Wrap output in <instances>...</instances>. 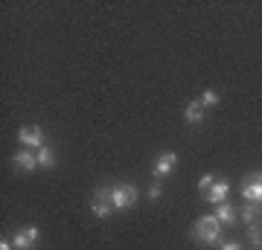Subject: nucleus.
I'll list each match as a JSON object with an SVG mask.
<instances>
[{"mask_svg":"<svg viewBox=\"0 0 262 250\" xmlns=\"http://www.w3.org/2000/svg\"><path fill=\"white\" fill-rule=\"evenodd\" d=\"M239 189H242V198L248 204H262V172H251Z\"/></svg>","mask_w":262,"mask_h":250,"instance_id":"4","label":"nucleus"},{"mask_svg":"<svg viewBox=\"0 0 262 250\" xmlns=\"http://www.w3.org/2000/svg\"><path fill=\"white\" fill-rule=\"evenodd\" d=\"M12 163H15V169H20V172H35L38 169V154L32 151V148H20V151L12 154Z\"/></svg>","mask_w":262,"mask_h":250,"instance_id":"8","label":"nucleus"},{"mask_svg":"<svg viewBox=\"0 0 262 250\" xmlns=\"http://www.w3.org/2000/svg\"><path fill=\"white\" fill-rule=\"evenodd\" d=\"M215 218L222 221V227H230V224H236V218H239V213H236V207L233 204H215Z\"/></svg>","mask_w":262,"mask_h":250,"instance_id":"10","label":"nucleus"},{"mask_svg":"<svg viewBox=\"0 0 262 250\" xmlns=\"http://www.w3.org/2000/svg\"><path fill=\"white\" fill-rule=\"evenodd\" d=\"M222 221L215 218V215H201L192 227V241L195 244H204V247H215V244H222Z\"/></svg>","mask_w":262,"mask_h":250,"instance_id":"1","label":"nucleus"},{"mask_svg":"<svg viewBox=\"0 0 262 250\" xmlns=\"http://www.w3.org/2000/svg\"><path fill=\"white\" fill-rule=\"evenodd\" d=\"M160 195H163V186H160V180H155V184L149 186V198L151 201H160Z\"/></svg>","mask_w":262,"mask_h":250,"instance_id":"17","label":"nucleus"},{"mask_svg":"<svg viewBox=\"0 0 262 250\" xmlns=\"http://www.w3.org/2000/svg\"><path fill=\"white\" fill-rule=\"evenodd\" d=\"M18 140H20V146L24 148H32V151H38L41 146H47V143H44V131H41V125H20Z\"/></svg>","mask_w":262,"mask_h":250,"instance_id":"5","label":"nucleus"},{"mask_svg":"<svg viewBox=\"0 0 262 250\" xmlns=\"http://www.w3.org/2000/svg\"><path fill=\"white\" fill-rule=\"evenodd\" d=\"M35 154H38V166L41 169H53L56 166V151H53L50 146H41Z\"/></svg>","mask_w":262,"mask_h":250,"instance_id":"13","label":"nucleus"},{"mask_svg":"<svg viewBox=\"0 0 262 250\" xmlns=\"http://www.w3.org/2000/svg\"><path fill=\"white\" fill-rule=\"evenodd\" d=\"M111 189H114V186H99V189L94 192V198H91V213H94L96 218H108V215L114 213Z\"/></svg>","mask_w":262,"mask_h":250,"instance_id":"3","label":"nucleus"},{"mask_svg":"<svg viewBox=\"0 0 262 250\" xmlns=\"http://www.w3.org/2000/svg\"><path fill=\"white\" fill-rule=\"evenodd\" d=\"M213 184H215V177L210 175V172H204V175L198 177V189H201V195L210 192V186H213Z\"/></svg>","mask_w":262,"mask_h":250,"instance_id":"15","label":"nucleus"},{"mask_svg":"<svg viewBox=\"0 0 262 250\" xmlns=\"http://www.w3.org/2000/svg\"><path fill=\"white\" fill-rule=\"evenodd\" d=\"M111 198H114V210H131L140 198V189L134 184H120L111 189Z\"/></svg>","mask_w":262,"mask_h":250,"instance_id":"2","label":"nucleus"},{"mask_svg":"<svg viewBox=\"0 0 262 250\" xmlns=\"http://www.w3.org/2000/svg\"><path fill=\"white\" fill-rule=\"evenodd\" d=\"M184 120H187L189 125H198V122L204 120V105L198 102V99L195 102H189L187 108H184Z\"/></svg>","mask_w":262,"mask_h":250,"instance_id":"11","label":"nucleus"},{"mask_svg":"<svg viewBox=\"0 0 262 250\" xmlns=\"http://www.w3.org/2000/svg\"><path fill=\"white\" fill-rule=\"evenodd\" d=\"M175 166H178V154L175 151H163V154H158V160H155V166H151V175L158 177H169L172 172H175Z\"/></svg>","mask_w":262,"mask_h":250,"instance_id":"7","label":"nucleus"},{"mask_svg":"<svg viewBox=\"0 0 262 250\" xmlns=\"http://www.w3.org/2000/svg\"><path fill=\"white\" fill-rule=\"evenodd\" d=\"M198 102L204 105V108H213V105H219V102H222V96H219L215 90H204V93H201V99H198Z\"/></svg>","mask_w":262,"mask_h":250,"instance_id":"14","label":"nucleus"},{"mask_svg":"<svg viewBox=\"0 0 262 250\" xmlns=\"http://www.w3.org/2000/svg\"><path fill=\"white\" fill-rule=\"evenodd\" d=\"M227 192H230V184H227L225 177H215V184L210 186V192H204V201L207 204H225Z\"/></svg>","mask_w":262,"mask_h":250,"instance_id":"9","label":"nucleus"},{"mask_svg":"<svg viewBox=\"0 0 262 250\" xmlns=\"http://www.w3.org/2000/svg\"><path fill=\"white\" fill-rule=\"evenodd\" d=\"M38 239H41V230H38L35 224H27V227H20V230L15 233L12 244H15V250H35Z\"/></svg>","mask_w":262,"mask_h":250,"instance_id":"6","label":"nucleus"},{"mask_svg":"<svg viewBox=\"0 0 262 250\" xmlns=\"http://www.w3.org/2000/svg\"><path fill=\"white\" fill-rule=\"evenodd\" d=\"M248 239H251L253 244H262V233H259V221H256V224H251V227H248Z\"/></svg>","mask_w":262,"mask_h":250,"instance_id":"16","label":"nucleus"},{"mask_svg":"<svg viewBox=\"0 0 262 250\" xmlns=\"http://www.w3.org/2000/svg\"><path fill=\"white\" fill-rule=\"evenodd\" d=\"M0 250H15V244H12V241H6V239H3V241H0Z\"/></svg>","mask_w":262,"mask_h":250,"instance_id":"19","label":"nucleus"},{"mask_svg":"<svg viewBox=\"0 0 262 250\" xmlns=\"http://www.w3.org/2000/svg\"><path fill=\"white\" fill-rule=\"evenodd\" d=\"M259 215H262V204H245L242 210H239V218H242L248 227L259 221Z\"/></svg>","mask_w":262,"mask_h":250,"instance_id":"12","label":"nucleus"},{"mask_svg":"<svg viewBox=\"0 0 262 250\" xmlns=\"http://www.w3.org/2000/svg\"><path fill=\"white\" fill-rule=\"evenodd\" d=\"M219 247L222 250H242V244H239V241H222Z\"/></svg>","mask_w":262,"mask_h":250,"instance_id":"18","label":"nucleus"}]
</instances>
